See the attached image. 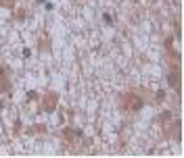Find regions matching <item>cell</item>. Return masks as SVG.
<instances>
[{
    "label": "cell",
    "instance_id": "cell-1",
    "mask_svg": "<svg viewBox=\"0 0 184 158\" xmlns=\"http://www.w3.org/2000/svg\"><path fill=\"white\" fill-rule=\"evenodd\" d=\"M142 106H144V98L138 92H126L121 96V108L126 113H138Z\"/></svg>",
    "mask_w": 184,
    "mask_h": 158
},
{
    "label": "cell",
    "instance_id": "cell-2",
    "mask_svg": "<svg viewBox=\"0 0 184 158\" xmlns=\"http://www.w3.org/2000/svg\"><path fill=\"white\" fill-rule=\"evenodd\" d=\"M59 106V94L57 92H46L40 98V110L42 113H55Z\"/></svg>",
    "mask_w": 184,
    "mask_h": 158
},
{
    "label": "cell",
    "instance_id": "cell-3",
    "mask_svg": "<svg viewBox=\"0 0 184 158\" xmlns=\"http://www.w3.org/2000/svg\"><path fill=\"white\" fill-rule=\"evenodd\" d=\"M167 83L180 94V63H178V60L172 65V71L167 73Z\"/></svg>",
    "mask_w": 184,
    "mask_h": 158
},
{
    "label": "cell",
    "instance_id": "cell-4",
    "mask_svg": "<svg viewBox=\"0 0 184 158\" xmlns=\"http://www.w3.org/2000/svg\"><path fill=\"white\" fill-rule=\"evenodd\" d=\"M11 92V77H9V67L0 65V94Z\"/></svg>",
    "mask_w": 184,
    "mask_h": 158
},
{
    "label": "cell",
    "instance_id": "cell-5",
    "mask_svg": "<svg viewBox=\"0 0 184 158\" xmlns=\"http://www.w3.org/2000/svg\"><path fill=\"white\" fill-rule=\"evenodd\" d=\"M50 46H52V42H50L48 34H44L40 40H38V50H40V52H48V50H50Z\"/></svg>",
    "mask_w": 184,
    "mask_h": 158
},
{
    "label": "cell",
    "instance_id": "cell-6",
    "mask_svg": "<svg viewBox=\"0 0 184 158\" xmlns=\"http://www.w3.org/2000/svg\"><path fill=\"white\" fill-rule=\"evenodd\" d=\"M61 137H63L65 142H73L78 135H75V129H69V127H65V129L61 131Z\"/></svg>",
    "mask_w": 184,
    "mask_h": 158
},
{
    "label": "cell",
    "instance_id": "cell-7",
    "mask_svg": "<svg viewBox=\"0 0 184 158\" xmlns=\"http://www.w3.org/2000/svg\"><path fill=\"white\" fill-rule=\"evenodd\" d=\"M27 133H46V125H32Z\"/></svg>",
    "mask_w": 184,
    "mask_h": 158
},
{
    "label": "cell",
    "instance_id": "cell-8",
    "mask_svg": "<svg viewBox=\"0 0 184 158\" xmlns=\"http://www.w3.org/2000/svg\"><path fill=\"white\" fill-rule=\"evenodd\" d=\"M25 96H27V102L40 100V96H38V92H34V90H29V92H27V94H25Z\"/></svg>",
    "mask_w": 184,
    "mask_h": 158
},
{
    "label": "cell",
    "instance_id": "cell-9",
    "mask_svg": "<svg viewBox=\"0 0 184 158\" xmlns=\"http://www.w3.org/2000/svg\"><path fill=\"white\" fill-rule=\"evenodd\" d=\"M15 17H17L19 21H23V19L27 17V11H25V9H17V13H15Z\"/></svg>",
    "mask_w": 184,
    "mask_h": 158
},
{
    "label": "cell",
    "instance_id": "cell-10",
    "mask_svg": "<svg viewBox=\"0 0 184 158\" xmlns=\"http://www.w3.org/2000/svg\"><path fill=\"white\" fill-rule=\"evenodd\" d=\"M0 6H4V9H13V6H15V0H0Z\"/></svg>",
    "mask_w": 184,
    "mask_h": 158
},
{
    "label": "cell",
    "instance_id": "cell-11",
    "mask_svg": "<svg viewBox=\"0 0 184 158\" xmlns=\"http://www.w3.org/2000/svg\"><path fill=\"white\" fill-rule=\"evenodd\" d=\"M170 121H172V113H170V110L161 114V123H163V125H165V123H170Z\"/></svg>",
    "mask_w": 184,
    "mask_h": 158
},
{
    "label": "cell",
    "instance_id": "cell-12",
    "mask_svg": "<svg viewBox=\"0 0 184 158\" xmlns=\"http://www.w3.org/2000/svg\"><path fill=\"white\" fill-rule=\"evenodd\" d=\"M155 98H157L155 102H163V98H165V92H163V90H159V92H157V96H155Z\"/></svg>",
    "mask_w": 184,
    "mask_h": 158
},
{
    "label": "cell",
    "instance_id": "cell-13",
    "mask_svg": "<svg viewBox=\"0 0 184 158\" xmlns=\"http://www.w3.org/2000/svg\"><path fill=\"white\" fill-rule=\"evenodd\" d=\"M21 121H17V123H15V127H13V131H15V133H19V131H21Z\"/></svg>",
    "mask_w": 184,
    "mask_h": 158
},
{
    "label": "cell",
    "instance_id": "cell-14",
    "mask_svg": "<svg viewBox=\"0 0 184 158\" xmlns=\"http://www.w3.org/2000/svg\"><path fill=\"white\" fill-rule=\"evenodd\" d=\"M105 23H107V25H111V23H113V19H111V15H109V13H105Z\"/></svg>",
    "mask_w": 184,
    "mask_h": 158
},
{
    "label": "cell",
    "instance_id": "cell-15",
    "mask_svg": "<svg viewBox=\"0 0 184 158\" xmlns=\"http://www.w3.org/2000/svg\"><path fill=\"white\" fill-rule=\"evenodd\" d=\"M174 27H176V38H180V21L174 23Z\"/></svg>",
    "mask_w": 184,
    "mask_h": 158
},
{
    "label": "cell",
    "instance_id": "cell-16",
    "mask_svg": "<svg viewBox=\"0 0 184 158\" xmlns=\"http://www.w3.org/2000/svg\"><path fill=\"white\" fill-rule=\"evenodd\" d=\"M23 56L29 58V56H32V50H29V48H23Z\"/></svg>",
    "mask_w": 184,
    "mask_h": 158
},
{
    "label": "cell",
    "instance_id": "cell-17",
    "mask_svg": "<svg viewBox=\"0 0 184 158\" xmlns=\"http://www.w3.org/2000/svg\"><path fill=\"white\" fill-rule=\"evenodd\" d=\"M44 6H46V11H52V9H55V4H52V2H46Z\"/></svg>",
    "mask_w": 184,
    "mask_h": 158
},
{
    "label": "cell",
    "instance_id": "cell-18",
    "mask_svg": "<svg viewBox=\"0 0 184 158\" xmlns=\"http://www.w3.org/2000/svg\"><path fill=\"white\" fill-rule=\"evenodd\" d=\"M36 2H38V4H44V2H46V0H36Z\"/></svg>",
    "mask_w": 184,
    "mask_h": 158
},
{
    "label": "cell",
    "instance_id": "cell-19",
    "mask_svg": "<svg viewBox=\"0 0 184 158\" xmlns=\"http://www.w3.org/2000/svg\"><path fill=\"white\" fill-rule=\"evenodd\" d=\"M2 108H4V102H2V100H0V110H2Z\"/></svg>",
    "mask_w": 184,
    "mask_h": 158
}]
</instances>
